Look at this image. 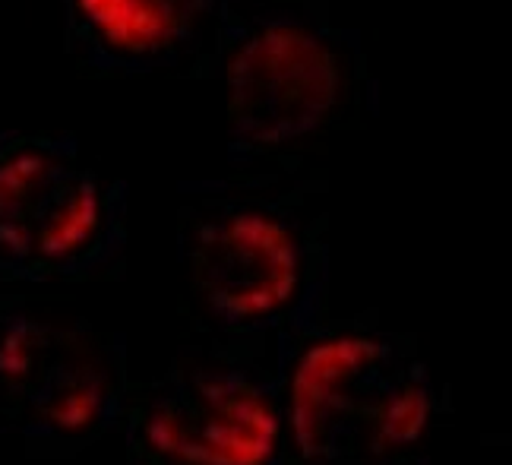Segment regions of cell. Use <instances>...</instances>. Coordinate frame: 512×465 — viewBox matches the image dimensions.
<instances>
[{
	"mask_svg": "<svg viewBox=\"0 0 512 465\" xmlns=\"http://www.w3.org/2000/svg\"><path fill=\"white\" fill-rule=\"evenodd\" d=\"M285 465H421L443 409L408 339L323 317L279 342Z\"/></svg>",
	"mask_w": 512,
	"mask_h": 465,
	"instance_id": "1",
	"label": "cell"
},
{
	"mask_svg": "<svg viewBox=\"0 0 512 465\" xmlns=\"http://www.w3.org/2000/svg\"><path fill=\"white\" fill-rule=\"evenodd\" d=\"M181 263L206 339L279 345L317 323L326 244L291 193H203L181 212Z\"/></svg>",
	"mask_w": 512,
	"mask_h": 465,
	"instance_id": "2",
	"label": "cell"
},
{
	"mask_svg": "<svg viewBox=\"0 0 512 465\" xmlns=\"http://www.w3.org/2000/svg\"><path fill=\"white\" fill-rule=\"evenodd\" d=\"M228 159L250 165L326 133L361 86L358 38L317 10L222 0Z\"/></svg>",
	"mask_w": 512,
	"mask_h": 465,
	"instance_id": "3",
	"label": "cell"
},
{
	"mask_svg": "<svg viewBox=\"0 0 512 465\" xmlns=\"http://www.w3.org/2000/svg\"><path fill=\"white\" fill-rule=\"evenodd\" d=\"M279 345L219 342L174 358L162 377L130 383V465H285Z\"/></svg>",
	"mask_w": 512,
	"mask_h": 465,
	"instance_id": "4",
	"label": "cell"
},
{
	"mask_svg": "<svg viewBox=\"0 0 512 465\" xmlns=\"http://www.w3.org/2000/svg\"><path fill=\"white\" fill-rule=\"evenodd\" d=\"M124 339L29 295H0V437L32 456H73L121 424Z\"/></svg>",
	"mask_w": 512,
	"mask_h": 465,
	"instance_id": "5",
	"label": "cell"
},
{
	"mask_svg": "<svg viewBox=\"0 0 512 465\" xmlns=\"http://www.w3.org/2000/svg\"><path fill=\"white\" fill-rule=\"evenodd\" d=\"M127 244V187L73 137L0 130V282L105 273Z\"/></svg>",
	"mask_w": 512,
	"mask_h": 465,
	"instance_id": "6",
	"label": "cell"
},
{
	"mask_svg": "<svg viewBox=\"0 0 512 465\" xmlns=\"http://www.w3.org/2000/svg\"><path fill=\"white\" fill-rule=\"evenodd\" d=\"M222 0H64L67 45L98 73H152L193 57Z\"/></svg>",
	"mask_w": 512,
	"mask_h": 465,
	"instance_id": "7",
	"label": "cell"
}]
</instances>
